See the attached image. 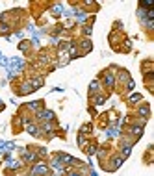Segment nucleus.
<instances>
[{"instance_id": "nucleus-1", "label": "nucleus", "mask_w": 154, "mask_h": 176, "mask_svg": "<svg viewBox=\"0 0 154 176\" xmlns=\"http://www.w3.org/2000/svg\"><path fill=\"white\" fill-rule=\"evenodd\" d=\"M46 172H48V169H46V165H37L33 169V176H46Z\"/></svg>"}, {"instance_id": "nucleus-2", "label": "nucleus", "mask_w": 154, "mask_h": 176, "mask_svg": "<svg viewBox=\"0 0 154 176\" xmlns=\"http://www.w3.org/2000/svg\"><path fill=\"white\" fill-rule=\"evenodd\" d=\"M39 119L52 121V119H54V113H52V111H41V113H39Z\"/></svg>"}, {"instance_id": "nucleus-3", "label": "nucleus", "mask_w": 154, "mask_h": 176, "mask_svg": "<svg viewBox=\"0 0 154 176\" xmlns=\"http://www.w3.org/2000/svg\"><path fill=\"white\" fill-rule=\"evenodd\" d=\"M28 132H30L32 135H37V133H39V128H37V126H28Z\"/></svg>"}, {"instance_id": "nucleus-4", "label": "nucleus", "mask_w": 154, "mask_h": 176, "mask_svg": "<svg viewBox=\"0 0 154 176\" xmlns=\"http://www.w3.org/2000/svg\"><path fill=\"white\" fill-rule=\"evenodd\" d=\"M121 163H123V160H121V158H115V160H113V165H111V169L121 167Z\"/></svg>"}, {"instance_id": "nucleus-5", "label": "nucleus", "mask_w": 154, "mask_h": 176, "mask_svg": "<svg viewBox=\"0 0 154 176\" xmlns=\"http://www.w3.org/2000/svg\"><path fill=\"white\" fill-rule=\"evenodd\" d=\"M52 13H54V15H60V13H61V6H54V8H52Z\"/></svg>"}, {"instance_id": "nucleus-6", "label": "nucleus", "mask_w": 154, "mask_h": 176, "mask_svg": "<svg viewBox=\"0 0 154 176\" xmlns=\"http://www.w3.org/2000/svg\"><path fill=\"white\" fill-rule=\"evenodd\" d=\"M130 154V145H124L123 146V156H128Z\"/></svg>"}, {"instance_id": "nucleus-7", "label": "nucleus", "mask_w": 154, "mask_h": 176, "mask_svg": "<svg viewBox=\"0 0 154 176\" xmlns=\"http://www.w3.org/2000/svg\"><path fill=\"white\" fill-rule=\"evenodd\" d=\"M89 87H91V89H89L91 93H93V91H97V89H98V82H93V84H91Z\"/></svg>"}, {"instance_id": "nucleus-8", "label": "nucleus", "mask_w": 154, "mask_h": 176, "mask_svg": "<svg viewBox=\"0 0 154 176\" xmlns=\"http://www.w3.org/2000/svg\"><path fill=\"white\" fill-rule=\"evenodd\" d=\"M0 65H4V67H6V65H9V61H8V60H6V57L2 56V57H0Z\"/></svg>"}, {"instance_id": "nucleus-9", "label": "nucleus", "mask_w": 154, "mask_h": 176, "mask_svg": "<svg viewBox=\"0 0 154 176\" xmlns=\"http://www.w3.org/2000/svg\"><path fill=\"white\" fill-rule=\"evenodd\" d=\"M139 98H141L139 95H132V96H130V102H135V100H139Z\"/></svg>"}, {"instance_id": "nucleus-10", "label": "nucleus", "mask_w": 154, "mask_h": 176, "mask_svg": "<svg viewBox=\"0 0 154 176\" xmlns=\"http://www.w3.org/2000/svg\"><path fill=\"white\" fill-rule=\"evenodd\" d=\"M69 176H82V174H78V172H71Z\"/></svg>"}]
</instances>
